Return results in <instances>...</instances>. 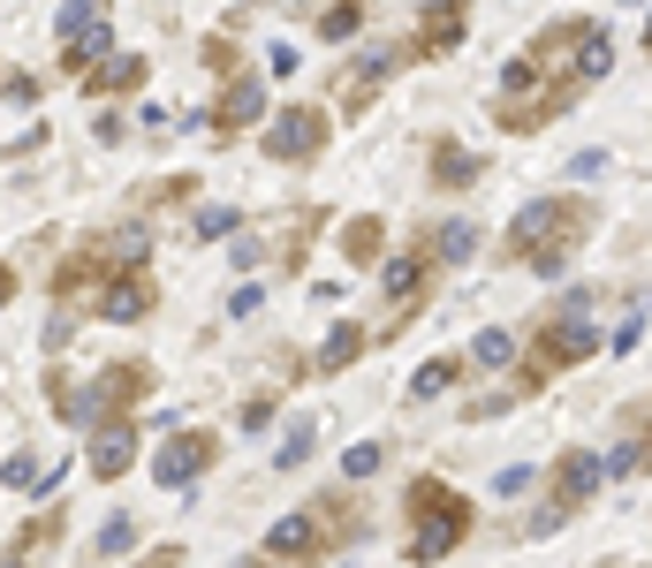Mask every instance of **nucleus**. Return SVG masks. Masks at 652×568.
<instances>
[{
	"instance_id": "obj_1",
	"label": "nucleus",
	"mask_w": 652,
	"mask_h": 568,
	"mask_svg": "<svg viewBox=\"0 0 652 568\" xmlns=\"http://www.w3.org/2000/svg\"><path fill=\"white\" fill-rule=\"evenodd\" d=\"M592 197H531L516 220H508V258L516 266H539V274H562L569 251L592 235Z\"/></svg>"
},
{
	"instance_id": "obj_2",
	"label": "nucleus",
	"mask_w": 652,
	"mask_h": 568,
	"mask_svg": "<svg viewBox=\"0 0 652 568\" xmlns=\"http://www.w3.org/2000/svg\"><path fill=\"white\" fill-rule=\"evenodd\" d=\"M592 303H600L592 288H569V295L554 303V318H546V326L531 334V364H523V379H516L523 395H531V387H546L554 372H577V364H584V356L600 349V326H592Z\"/></svg>"
},
{
	"instance_id": "obj_3",
	"label": "nucleus",
	"mask_w": 652,
	"mask_h": 568,
	"mask_svg": "<svg viewBox=\"0 0 652 568\" xmlns=\"http://www.w3.org/2000/svg\"><path fill=\"white\" fill-rule=\"evenodd\" d=\"M410 523H418V531H410V561L433 568L471 539V500H463L456 485H440V478H418V485H410Z\"/></svg>"
},
{
	"instance_id": "obj_4",
	"label": "nucleus",
	"mask_w": 652,
	"mask_h": 568,
	"mask_svg": "<svg viewBox=\"0 0 652 568\" xmlns=\"http://www.w3.org/2000/svg\"><path fill=\"white\" fill-rule=\"evenodd\" d=\"M341 531H357V508H349V500L297 508V516H281V523L266 531V568H312Z\"/></svg>"
},
{
	"instance_id": "obj_5",
	"label": "nucleus",
	"mask_w": 652,
	"mask_h": 568,
	"mask_svg": "<svg viewBox=\"0 0 652 568\" xmlns=\"http://www.w3.org/2000/svg\"><path fill=\"white\" fill-rule=\"evenodd\" d=\"M145 387H153V372H145V364H107V372H99V387H84V395L53 387V402H61V418H69V425H107V418H130Z\"/></svg>"
},
{
	"instance_id": "obj_6",
	"label": "nucleus",
	"mask_w": 652,
	"mask_h": 568,
	"mask_svg": "<svg viewBox=\"0 0 652 568\" xmlns=\"http://www.w3.org/2000/svg\"><path fill=\"white\" fill-rule=\"evenodd\" d=\"M554 485H562V493L539 508V523H531V531H554V523H569V516H577V508H584V500L607 485V455H592V447H569V455L554 462Z\"/></svg>"
},
{
	"instance_id": "obj_7",
	"label": "nucleus",
	"mask_w": 652,
	"mask_h": 568,
	"mask_svg": "<svg viewBox=\"0 0 652 568\" xmlns=\"http://www.w3.org/2000/svg\"><path fill=\"white\" fill-rule=\"evenodd\" d=\"M114 53V23H107V0H69L61 8V61L92 76V61Z\"/></svg>"
},
{
	"instance_id": "obj_8",
	"label": "nucleus",
	"mask_w": 652,
	"mask_h": 568,
	"mask_svg": "<svg viewBox=\"0 0 652 568\" xmlns=\"http://www.w3.org/2000/svg\"><path fill=\"white\" fill-rule=\"evenodd\" d=\"M266 152H274V159H319L326 152V114L319 107H281V114L266 122Z\"/></svg>"
},
{
	"instance_id": "obj_9",
	"label": "nucleus",
	"mask_w": 652,
	"mask_h": 568,
	"mask_svg": "<svg viewBox=\"0 0 652 568\" xmlns=\"http://www.w3.org/2000/svg\"><path fill=\"white\" fill-rule=\"evenodd\" d=\"M205 470H213V439H205V432H174L160 447V462H153V478H160L167 493H182V485L205 478Z\"/></svg>"
},
{
	"instance_id": "obj_10",
	"label": "nucleus",
	"mask_w": 652,
	"mask_h": 568,
	"mask_svg": "<svg viewBox=\"0 0 652 568\" xmlns=\"http://www.w3.org/2000/svg\"><path fill=\"white\" fill-rule=\"evenodd\" d=\"M463 31H471V0H425V15H418V46L425 53H456Z\"/></svg>"
},
{
	"instance_id": "obj_11",
	"label": "nucleus",
	"mask_w": 652,
	"mask_h": 568,
	"mask_svg": "<svg viewBox=\"0 0 652 568\" xmlns=\"http://www.w3.org/2000/svg\"><path fill=\"white\" fill-rule=\"evenodd\" d=\"M258 114H266V92H258V76H228V92H220V107H213L205 122H213L220 137H236V130H251Z\"/></svg>"
},
{
	"instance_id": "obj_12",
	"label": "nucleus",
	"mask_w": 652,
	"mask_h": 568,
	"mask_svg": "<svg viewBox=\"0 0 652 568\" xmlns=\"http://www.w3.org/2000/svg\"><path fill=\"white\" fill-rule=\"evenodd\" d=\"M130 462H137V425L130 418H107V425L92 432V470L99 478H130Z\"/></svg>"
},
{
	"instance_id": "obj_13",
	"label": "nucleus",
	"mask_w": 652,
	"mask_h": 568,
	"mask_svg": "<svg viewBox=\"0 0 652 568\" xmlns=\"http://www.w3.org/2000/svg\"><path fill=\"white\" fill-rule=\"evenodd\" d=\"M425 274H433V251H395V258L379 266L387 303H395V311H410V303H418V288H425Z\"/></svg>"
},
{
	"instance_id": "obj_14",
	"label": "nucleus",
	"mask_w": 652,
	"mask_h": 568,
	"mask_svg": "<svg viewBox=\"0 0 652 568\" xmlns=\"http://www.w3.org/2000/svg\"><path fill=\"white\" fill-rule=\"evenodd\" d=\"M99 311H107V318H122V326H130V318H145V311H153V281H145V274L130 266L122 281H107V288H99Z\"/></svg>"
},
{
	"instance_id": "obj_15",
	"label": "nucleus",
	"mask_w": 652,
	"mask_h": 568,
	"mask_svg": "<svg viewBox=\"0 0 652 568\" xmlns=\"http://www.w3.org/2000/svg\"><path fill=\"white\" fill-rule=\"evenodd\" d=\"M479 174H486V167H479V152H463L456 137L433 144V182H440V190H471Z\"/></svg>"
},
{
	"instance_id": "obj_16",
	"label": "nucleus",
	"mask_w": 652,
	"mask_h": 568,
	"mask_svg": "<svg viewBox=\"0 0 652 568\" xmlns=\"http://www.w3.org/2000/svg\"><path fill=\"white\" fill-rule=\"evenodd\" d=\"M387 76H395V53H364V61H357V69L341 76V107L357 114V107H364V99H372V92H379Z\"/></svg>"
},
{
	"instance_id": "obj_17",
	"label": "nucleus",
	"mask_w": 652,
	"mask_h": 568,
	"mask_svg": "<svg viewBox=\"0 0 652 568\" xmlns=\"http://www.w3.org/2000/svg\"><path fill=\"white\" fill-rule=\"evenodd\" d=\"M607 69H615V31H607V23H584V46H577V76H584V84H600Z\"/></svg>"
},
{
	"instance_id": "obj_18",
	"label": "nucleus",
	"mask_w": 652,
	"mask_h": 568,
	"mask_svg": "<svg viewBox=\"0 0 652 568\" xmlns=\"http://www.w3.org/2000/svg\"><path fill=\"white\" fill-rule=\"evenodd\" d=\"M145 69L153 61H137V53H107V69H92V92H137Z\"/></svg>"
},
{
	"instance_id": "obj_19",
	"label": "nucleus",
	"mask_w": 652,
	"mask_h": 568,
	"mask_svg": "<svg viewBox=\"0 0 652 568\" xmlns=\"http://www.w3.org/2000/svg\"><path fill=\"white\" fill-rule=\"evenodd\" d=\"M357 349H364V326H334L312 364H319V372H349V364H357Z\"/></svg>"
},
{
	"instance_id": "obj_20",
	"label": "nucleus",
	"mask_w": 652,
	"mask_h": 568,
	"mask_svg": "<svg viewBox=\"0 0 652 568\" xmlns=\"http://www.w3.org/2000/svg\"><path fill=\"white\" fill-rule=\"evenodd\" d=\"M379 243H387V228H379V220H349V228H341V258H349V266H372V258H379Z\"/></svg>"
},
{
	"instance_id": "obj_21",
	"label": "nucleus",
	"mask_w": 652,
	"mask_h": 568,
	"mask_svg": "<svg viewBox=\"0 0 652 568\" xmlns=\"http://www.w3.org/2000/svg\"><path fill=\"white\" fill-rule=\"evenodd\" d=\"M456 379H463V356H433V364L410 379V395H418V402H433V395H448Z\"/></svg>"
},
{
	"instance_id": "obj_22",
	"label": "nucleus",
	"mask_w": 652,
	"mask_h": 568,
	"mask_svg": "<svg viewBox=\"0 0 652 568\" xmlns=\"http://www.w3.org/2000/svg\"><path fill=\"white\" fill-rule=\"evenodd\" d=\"M433 243H440V266H463V258H479V228H471V220H448Z\"/></svg>"
},
{
	"instance_id": "obj_23",
	"label": "nucleus",
	"mask_w": 652,
	"mask_h": 568,
	"mask_svg": "<svg viewBox=\"0 0 652 568\" xmlns=\"http://www.w3.org/2000/svg\"><path fill=\"white\" fill-rule=\"evenodd\" d=\"M236 228H243V213H236V205H205V213L190 220V235H197V243H220V235H236Z\"/></svg>"
},
{
	"instance_id": "obj_24",
	"label": "nucleus",
	"mask_w": 652,
	"mask_h": 568,
	"mask_svg": "<svg viewBox=\"0 0 652 568\" xmlns=\"http://www.w3.org/2000/svg\"><path fill=\"white\" fill-rule=\"evenodd\" d=\"M508 356H516V334H500V326H486V334L471 341V364H486V372H500Z\"/></svg>"
},
{
	"instance_id": "obj_25",
	"label": "nucleus",
	"mask_w": 652,
	"mask_h": 568,
	"mask_svg": "<svg viewBox=\"0 0 652 568\" xmlns=\"http://www.w3.org/2000/svg\"><path fill=\"white\" fill-rule=\"evenodd\" d=\"M0 478H8V485H15V493H38V478H46V462H38V455H31V447H15V455H8V462H0Z\"/></svg>"
},
{
	"instance_id": "obj_26",
	"label": "nucleus",
	"mask_w": 652,
	"mask_h": 568,
	"mask_svg": "<svg viewBox=\"0 0 652 568\" xmlns=\"http://www.w3.org/2000/svg\"><path fill=\"white\" fill-rule=\"evenodd\" d=\"M130 546H137V523H130V516H107V523H99V546H92V554H107V561H114V554H130Z\"/></svg>"
},
{
	"instance_id": "obj_27",
	"label": "nucleus",
	"mask_w": 652,
	"mask_h": 568,
	"mask_svg": "<svg viewBox=\"0 0 652 568\" xmlns=\"http://www.w3.org/2000/svg\"><path fill=\"white\" fill-rule=\"evenodd\" d=\"M357 23H364V0H334V8L319 15V38H349Z\"/></svg>"
},
{
	"instance_id": "obj_28",
	"label": "nucleus",
	"mask_w": 652,
	"mask_h": 568,
	"mask_svg": "<svg viewBox=\"0 0 652 568\" xmlns=\"http://www.w3.org/2000/svg\"><path fill=\"white\" fill-rule=\"evenodd\" d=\"M312 447H319V425L304 418V425H297L289 439H281V455H274V462H281V470H297V462H312Z\"/></svg>"
},
{
	"instance_id": "obj_29",
	"label": "nucleus",
	"mask_w": 652,
	"mask_h": 568,
	"mask_svg": "<svg viewBox=\"0 0 652 568\" xmlns=\"http://www.w3.org/2000/svg\"><path fill=\"white\" fill-rule=\"evenodd\" d=\"M531 485H539V470H523V462H508V470L493 478V493H500V500H523Z\"/></svg>"
},
{
	"instance_id": "obj_30",
	"label": "nucleus",
	"mask_w": 652,
	"mask_h": 568,
	"mask_svg": "<svg viewBox=\"0 0 652 568\" xmlns=\"http://www.w3.org/2000/svg\"><path fill=\"white\" fill-rule=\"evenodd\" d=\"M372 470H379V447H372V439L341 455V478H349V485H357V478H372Z\"/></svg>"
},
{
	"instance_id": "obj_31",
	"label": "nucleus",
	"mask_w": 652,
	"mask_h": 568,
	"mask_svg": "<svg viewBox=\"0 0 652 568\" xmlns=\"http://www.w3.org/2000/svg\"><path fill=\"white\" fill-rule=\"evenodd\" d=\"M266 69L274 76H297V46H266Z\"/></svg>"
},
{
	"instance_id": "obj_32",
	"label": "nucleus",
	"mask_w": 652,
	"mask_h": 568,
	"mask_svg": "<svg viewBox=\"0 0 652 568\" xmlns=\"http://www.w3.org/2000/svg\"><path fill=\"white\" fill-rule=\"evenodd\" d=\"M600 167H607V152H577V159H569V182H584V174H600Z\"/></svg>"
},
{
	"instance_id": "obj_33",
	"label": "nucleus",
	"mask_w": 652,
	"mask_h": 568,
	"mask_svg": "<svg viewBox=\"0 0 652 568\" xmlns=\"http://www.w3.org/2000/svg\"><path fill=\"white\" fill-rule=\"evenodd\" d=\"M258 303H266V295H258V281H251V288H236V295H228V311H236V318H251Z\"/></svg>"
},
{
	"instance_id": "obj_34",
	"label": "nucleus",
	"mask_w": 652,
	"mask_h": 568,
	"mask_svg": "<svg viewBox=\"0 0 652 568\" xmlns=\"http://www.w3.org/2000/svg\"><path fill=\"white\" fill-rule=\"evenodd\" d=\"M31 561H38V554H31L23 539H15V554H0V568H31Z\"/></svg>"
},
{
	"instance_id": "obj_35",
	"label": "nucleus",
	"mask_w": 652,
	"mask_h": 568,
	"mask_svg": "<svg viewBox=\"0 0 652 568\" xmlns=\"http://www.w3.org/2000/svg\"><path fill=\"white\" fill-rule=\"evenodd\" d=\"M8 295H15V274H8V266H0V303H8Z\"/></svg>"
},
{
	"instance_id": "obj_36",
	"label": "nucleus",
	"mask_w": 652,
	"mask_h": 568,
	"mask_svg": "<svg viewBox=\"0 0 652 568\" xmlns=\"http://www.w3.org/2000/svg\"><path fill=\"white\" fill-rule=\"evenodd\" d=\"M645 46H652V23H645Z\"/></svg>"
}]
</instances>
